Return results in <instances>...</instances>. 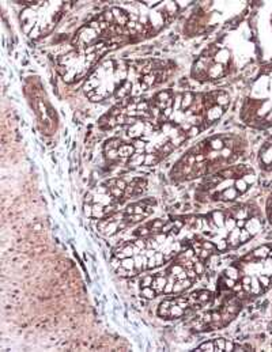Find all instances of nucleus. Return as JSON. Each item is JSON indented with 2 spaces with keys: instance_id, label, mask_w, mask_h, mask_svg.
Wrapping results in <instances>:
<instances>
[{
  "instance_id": "obj_1",
  "label": "nucleus",
  "mask_w": 272,
  "mask_h": 352,
  "mask_svg": "<svg viewBox=\"0 0 272 352\" xmlns=\"http://www.w3.org/2000/svg\"><path fill=\"white\" fill-rule=\"evenodd\" d=\"M264 212L253 203H234L206 215L185 217L189 242H195L211 254L236 250L262 233Z\"/></svg>"
},
{
  "instance_id": "obj_19",
  "label": "nucleus",
  "mask_w": 272,
  "mask_h": 352,
  "mask_svg": "<svg viewBox=\"0 0 272 352\" xmlns=\"http://www.w3.org/2000/svg\"><path fill=\"white\" fill-rule=\"evenodd\" d=\"M264 218L266 221L270 223L272 226V189L271 192L269 193L267 199H266V203H264Z\"/></svg>"
},
{
  "instance_id": "obj_20",
  "label": "nucleus",
  "mask_w": 272,
  "mask_h": 352,
  "mask_svg": "<svg viewBox=\"0 0 272 352\" xmlns=\"http://www.w3.org/2000/svg\"><path fill=\"white\" fill-rule=\"evenodd\" d=\"M271 310H272V298H271Z\"/></svg>"
},
{
  "instance_id": "obj_17",
  "label": "nucleus",
  "mask_w": 272,
  "mask_h": 352,
  "mask_svg": "<svg viewBox=\"0 0 272 352\" xmlns=\"http://www.w3.org/2000/svg\"><path fill=\"white\" fill-rule=\"evenodd\" d=\"M256 160L260 170L272 173V126L267 129V133L260 143Z\"/></svg>"
},
{
  "instance_id": "obj_8",
  "label": "nucleus",
  "mask_w": 272,
  "mask_h": 352,
  "mask_svg": "<svg viewBox=\"0 0 272 352\" xmlns=\"http://www.w3.org/2000/svg\"><path fill=\"white\" fill-rule=\"evenodd\" d=\"M255 59V45L247 36L233 34L210 45L192 65V76L200 82L224 79L240 72Z\"/></svg>"
},
{
  "instance_id": "obj_7",
  "label": "nucleus",
  "mask_w": 272,
  "mask_h": 352,
  "mask_svg": "<svg viewBox=\"0 0 272 352\" xmlns=\"http://www.w3.org/2000/svg\"><path fill=\"white\" fill-rule=\"evenodd\" d=\"M213 254L198 243H188L160 271L140 279V295L147 299L185 293L193 287L205 272V263Z\"/></svg>"
},
{
  "instance_id": "obj_12",
  "label": "nucleus",
  "mask_w": 272,
  "mask_h": 352,
  "mask_svg": "<svg viewBox=\"0 0 272 352\" xmlns=\"http://www.w3.org/2000/svg\"><path fill=\"white\" fill-rule=\"evenodd\" d=\"M116 50L110 44H97L92 47H72L65 55L57 59V71L61 78L71 83L92 74L101 58Z\"/></svg>"
},
{
  "instance_id": "obj_4",
  "label": "nucleus",
  "mask_w": 272,
  "mask_h": 352,
  "mask_svg": "<svg viewBox=\"0 0 272 352\" xmlns=\"http://www.w3.org/2000/svg\"><path fill=\"white\" fill-rule=\"evenodd\" d=\"M188 243L185 217L173 218L163 232L140 235L118 245L113 250L110 263L120 276H136L160 270Z\"/></svg>"
},
{
  "instance_id": "obj_9",
  "label": "nucleus",
  "mask_w": 272,
  "mask_h": 352,
  "mask_svg": "<svg viewBox=\"0 0 272 352\" xmlns=\"http://www.w3.org/2000/svg\"><path fill=\"white\" fill-rule=\"evenodd\" d=\"M146 186L147 181L142 177L108 178L85 196V215L90 219L103 221L136 200L146 190Z\"/></svg>"
},
{
  "instance_id": "obj_15",
  "label": "nucleus",
  "mask_w": 272,
  "mask_h": 352,
  "mask_svg": "<svg viewBox=\"0 0 272 352\" xmlns=\"http://www.w3.org/2000/svg\"><path fill=\"white\" fill-rule=\"evenodd\" d=\"M216 298L217 294L203 289L189 294H178L174 296L171 295L160 303L157 313L163 320H177L202 309L206 305H213Z\"/></svg>"
},
{
  "instance_id": "obj_13",
  "label": "nucleus",
  "mask_w": 272,
  "mask_h": 352,
  "mask_svg": "<svg viewBox=\"0 0 272 352\" xmlns=\"http://www.w3.org/2000/svg\"><path fill=\"white\" fill-rule=\"evenodd\" d=\"M63 1H36L21 12L22 30L33 40L47 37L59 23L64 12Z\"/></svg>"
},
{
  "instance_id": "obj_14",
  "label": "nucleus",
  "mask_w": 272,
  "mask_h": 352,
  "mask_svg": "<svg viewBox=\"0 0 272 352\" xmlns=\"http://www.w3.org/2000/svg\"><path fill=\"white\" fill-rule=\"evenodd\" d=\"M156 206L157 203L153 199L134 200L116 214L103 221H98L97 230L105 236H113L121 232H125L129 228H134L149 219L150 215H153V212L156 211Z\"/></svg>"
},
{
  "instance_id": "obj_16",
  "label": "nucleus",
  "mask_w": 272,
  "mask_h": 352,
  "mask_svg": "<svg viewBox=\"0 0 272 352\" xmlns=\"http://www.w3.org/2000/svg\"><path fill=\"white\" fill-rule=\"evenodd\" d=\"M32 105H34V111L39 116V120L44 125L43 131L52 132L56 128V118H54V111L51 109L47 100H43L41 91H36V90L33 91Z\"/></svg>"
},
{
  "instance_id": "obj_5",
  "label": "nucleus",
  "mask_w": 272,
  "mask_h": 352,
  "mask_svg": "<svg viewBox=\"0 0 272 352\" xmlns=\"http://www.w3.org/2000/svg\"><path fill=\"white\" fill-rule=\"evenodd\" d=\"M249 151L248 138L242 133L224 132L209 136L191 147L173 166V181L205 178L218 170L238 164Z\"/></svg>"
},
{
  "instance_id": "obj_2",
  "label": "nucleus",
  "mask_w": 272,
  "mask_h": 352,
  "mask_svg": "<svg viewBox=\"0 0 272 352\" xmlns=\"http://www.w3.org/2000/svg\"><path fill=\"white\" fill-rule=\"evenodd\" d=\"M173 65L158 59H109L87 78L83 90L92 102L138 98L169 76Z\"/></svg>"
},
{
  "instance_id": "obj_10",
  "label": "nucleus",
  "mask_w": 272,
  "mask_h": 352,
  "mask_svg": "<svg viewBox=\"0 0 272 352\" xmlns=\"http://www.w3.org/2000/svg\"><path fill=\"white\" fill-rule=\"evenodd\" d=\"M258 182V172L249 164H234L205 177L198 188L196 199L211 203H237Z\"/></svg>"
},
{
  "instance_id": "obj_11",
  "label": "nucleus",
  "mask_w": 272,
  "mask_h": 352,
  "mask_svg": "<svg viewBox=\"0 0 272 352\" xmlns=\"http://www.w3.org/2000/svg\"><path fill=\"white\" fill-rule=\"evenodd\" d=\"M244 124L255 129L272 126V64L267 65L252 82L240 109Z\"/></svg>"
},
{
  "instance_id": "obj_18",
  "label": "nucleus",
  "mask_w": 272,
  "mask_h": 352,
  "mask_svg": "<svg viewBox=\"0 0 272 352\" xmlns=\"http://www.w3.org/2000/svg\"><path fill=\"white\" fill-rule=\"evenodd\" d=\"M238 346L230 340L226 339H214L210 342H206L198 347L199 351H234Z\"/></svg>"
},
{
  "instance_id": "obj_3",
  "label": "nucleus",
  "mask_w": 272,
  "mask_h": 352,
  "mask_svg": "<svg viewBox=\"0 0 272 352\" xmlns=\"http://www.w3.org/2000/svg\"><path fill=\"white\" fill-rule=\"evenodd\" d=\"M153 118L167 121L184 131L189 139L200 135L224 116L231 104L226 90L209 93L163 90L150 98Z\"/></svg>"
},
{
  "instance_id": "obj_6",
  "label": "nucleus",
  "mask_w": 272,
  "mask_h": 352,
  "mask_svg": "<svg viewBox=\"0 0 272 352\" xmlns=\"http://www.w3.org/2000/svg\"><path fill=\"white\" fill-rule=\"evenodd\" d=\"M272 290V242L262 243L233 261L218 278L217 293L244 303Z\"/></svg>"
}]
</instances>
